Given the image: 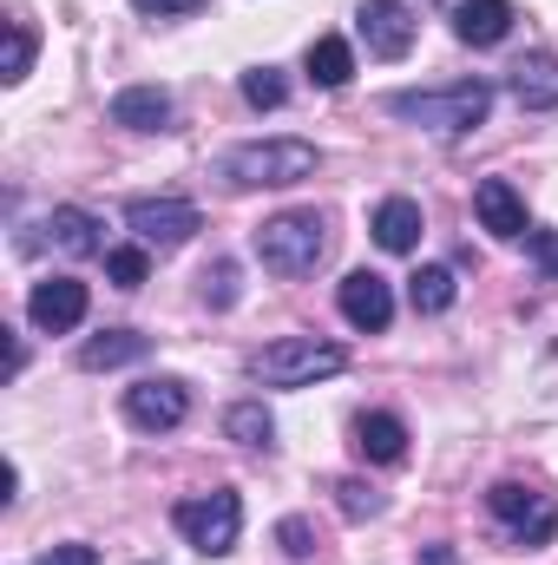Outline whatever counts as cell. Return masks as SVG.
<instances>
[{
	"label": "cell",
	"mask_w": 558,
	"mask_h": 565,
	"mask_svg": "<svg viewBox=\"0 0 558 565\" xmlns=\"http://www.w3.org/2000/svg\"><path fill=\"white\" fill-rule=\"evenodd\" d=\"M427 565H460V559H453L447 546H433V553H427Z\"/></svg>",
	"instance_id": "cell-32"
},
{
	"label": "cell",
	"mask_w": 558,
	"mask_h": 565,
	"mask_svg": "<svg viewBox=\"0 0 558 565\" xmlns=\"http://www.w3.org/2000/svg\"><path fill=\"white\" fill-rule=\"evenodd\" d=\"M473 211H480V224H486L493 237H506V244L533 231V224H526V198H519L506 178H480V184H473Z\"/></svg>",
	"instance_id": "cell-12"
},
{
	"label": "cell",
	"mask_w": 558,
	"mask_h": 565,
	"mask_svg": "<svg viewBox=\"0 0 558 565\" xmlns=\"http://www.w3.org/2000/svg\"><path fill=\"white\" fill-rule=\"evenodd\" d=\"M40 565H99L93 546H53V553H40Z\"/></svg>",
	"instance_id": "cell-30"
},
{
	"label": "cell",
	"mask_w": 558,
	"mask_h": 565,
	"mask_svg": "<svg viewBox=\"0 0 558 565\" xmlns=\"http://www.w3.org/2000/svg\"><path fill=\"white\" fill-rule=\"evenodd\" d=\"M46 244H53V250H66V257H99V250H106L99 217H93V211H79V204H60V211L46 217Z\"/></svg>",
	"instance_id": "cell-16"
},
{
	"label": "cell",
	"mask_w": 558,
	"mask_h": 565,
	"mask_svg": "<svg viewBox=\"0 0 558 565\" xmlns=\"http://www.w3.org/2000/svg\"><path fill=\"white\" fill-rule=\"evenodd\" d=\"M309 79H315V86H329V93H335V86H348V79H355V46H348L342 33H322V40L309 46Z\"/></svg>",
	"instance_id": "cell-20"
},
{
	"label": "cell",
	"mask_w": 558,
	"mask_h": 565,
	"mask_svg": "<svg viewBox=\"0 0 558 565\" xmlns=\"http://www.w3.org/2000/svg\"><path fill=\"white\" fill-rule=\"evenodd\" d=\"M375 244L388 250V257H408L420 244V204L415 198H388L382 211H375Z\"/></svg>",
	"instance_id": "cell-18"
},
{
	"label": "cell",
	"mask_w": 558,
	"mask_h": 565,
	"mask_svg": "<svg viewBox=\"0 0 558 565\" xmlns=\"http://www.w3.org/2000/svg\"><path fill=\"white\" fill-rule=\"evenodd\" d=\"M171 526H178L204 559H224V553L237 546V533H244V500H237L230 487H211V493H197V500H178V507H171Z\"/></svg>",
	"instance_id": "cell-5"
},
{
	"label": "cell",
	"mask_w": 558,
	"mask_h": 565,
	"mask_svg": "<svg viewBox=\"0 0 558 565\" xmlns=\"http://www.w3.org/2000/svg\"><path fill=\"white\" fill-rule=\"evenodd\" d=\"M132 7H139V13H158V20H164V13H197L204 0H132Z\"/></svg>",
	"instance_id": "cell-31"
},
{
	"label": "cell",
	"mask_w": 558,
	"mask_h": 565,
	"mask_svg": "<svg viewBox=\"0 0 558 565\" xmlns=\"http://www.w3.org/2000/svg\"><path fill=\"white\" fill-rule=\"evenodd\" d=\"M355 26H362V46L375 60H408L415 53V33H420L408 0H362V20Z\"/></svg>",
	"instance_id": "cell-8"
},
{
	"label": "cell",
	"mask_w": 558,
	"mask_h": 565,
	"mask_svg": "<svg viewBox=\"0 0 558 565\" xmlns=\"http://www.w3.org/2000/svg\"><path fill=\"white\" fill-rule=\"evenodd\" d=\"M33 46H40V40H33V26L13 13V20H7V66H0V79H7V86H20V79L33 73Z\"/></svg>",
	"instance_id": "cell-23"
},
{
	"label": "cell",
	"mask_w": 558,
	"mask_h": 565,
	"mask_svg": "<svg viewBox=\"0 0 558 565\" xmlns=\"http://www.w3.org/2000/svg\"><path fill=\"white\" fill-rule=\"evenodd\" d=\"M224 434H230L237 447H270V440H277V422H270L264 402H237V408H224Z\"/></svg>",
	"instance_id": "cell-22"
},
{
	"label": "cell",
	"mask_w": 558,
	"mask_h": 565,
	"mask_svg": "<svg viewBox=\"0 0 558 565\" xmlns=\"http://www.w3.org/2000/svg\"><path fill=\"white\" fill-rule=\"evenodd\" d=\"M342 316L362 329V335H382L388 322H395V289L388 277H375V270H355V277H342Z\"/></svg>",
	"instance_id": "cell-11"
},
{
	"label": "cell",
	"mask_w": 558,
	"mask_h": 565,
	"mask_svg": "<svg viewBox=\"0 0 558 565\" xmlns=\"http://www.w3.org/2000/svg\"><path fill=\"white\" fill-rule=\"evenodd\" d=\"M126 231L139 237L144 250H178V244H191L204 231V217L184 198H132L126 204Z\"/></svg>",
	"instance_id": "cell-7"
},
{
	"label": "cell",
	"mask_w": 558,
	"mask_h": 565,
	"mask_svg": "<svg viewBox=\"0 0 558 565\" xmlns=\"http://www.w3.org/2000/svg\"><path fill=\"white\" fill-rule=\"evenodd\" d=\"M486 513H493L519 546H552L558 540V500L539 493V487H526V480H500V487L486 493Z\"/></svg>",
	"instance_id": "cell-6"
},
{
	"label": "cell",
	"mask_w": 558,
	"mask_h": 565,
	"mask_svg": "<svg viewBox=\"0 0 558 565\" xmlns=\"http://www.w3.org/2000/svg\"><path fill=\"white\" fill-rule=\"evenodd\" d=\"M139 355H151V335H139V329H106V335H86L79 342V369H126V362H139Z\"/></svg>",
	"instance_id": "cell-17"
},
{
	"label": "cell",
	"mask_w": 558,
	"mask_h": 565,
	"mask_svg": "<svg viewBox=\"0 0 558 565\" xmlns=\"http://www.w3.org/2000/svg\"><path fill=\"white\" fill-rule=\"evenodd\" d=\"M342 369H348V349L342 342H322V335H282V342H270L250 362V375L264 388H309V382H329Z\"/></svg>",
	"instance_id": "cell-3"
},
{
	"label": "cell",
	"mask_w": 558,
	"mask_h": 565,
	"mask_svg": "<svg viewBox=\"0 0 558 565\" xmlns=\"http://www.w3.org/2000/svg\"><path fill=\"white\" fill-rule=\"evenodd\" d=\"M191 415V388L178 375H151L139 388H126V422L144 434H171V427Z\"/></svg>",
	"instance_id": "cell-9"
},
{
	"label": "cell",
	"mask_w": 558,
	"mask_h": 565,
	"mask_svg": "<svg viewBox=\"0 0 558 565\" xmlns=\"http://www.w3.org/2000/svg\"><path fill=\"white\" fill-rule=\"evenodd\" d=\"M513 0H453V40L460 46H500L513 33Z\"/></svg>",
	"instance_id": "cell-13"
},
{
	"label": "cell",
	"mask_w": 558,
	"mask_h": 565,
	"mask_svg": "<svg viewBox=\"0 0 558 565\" xmlns=\"http://www.w3.org/2000/svg\"><path fill=\"white\" fill-rule=\"evenodd\" d=\"M257 257L270 277H309L329 257V224L315 211H282L257 231Z\"/></svg>",
	"instance_id": "cell-4"
},
{
	"label": "cell",
	"mask_w": 558,
	"mask_h": 565,
	"mask_svg": "<svg viewBox=\"0 0 558 565\" xmlns=\"http://www.w3.org/2000/svg\"><path fill=\"white\" fill-rule=\"evenodd\" d=\"M86 282L79 277H53V282H33V296H26V316H33V329L40 335H66V329H79L86 322Z\"/></svg>",
	"instance_id": "cell-10"
},
{
	"label": "cell",
	"mask_w": 558,
	"mask_h": 565,
	"mask_svg": "<svg viewBox=\"0 0 558 565\" xmlns=\"http://www.w3.org/2000/svg\"><path fill=\"white\" fill-rule=\"evenodd\" d=\"M453 296H460V277H453L447 264H427V270L408 277V302H415V316H447Z\"/></svg>",
	"instance_id": "cell-21"
},
{
	"label": "cell",
	"mask_w": 558,
	"mask_h": 565,
	"mask_svg": "<svg viewBox=\"0 0 558 565\" xmlns=\"http://www.w3.org/2000/svg\"><path fill=\"white\" fill-rule=\"evenodd\" d=\"M388 113L408 119L433 139H466L486 126L493 113V86L486 79H453V86H415V93H388Z\"/></svg>",
	"instance_id": "cell-1"
},
{
	"label": "cell",
	"mask_w": 558,
	"mask_h": 565,
	"mask_svg": "<svg viewBox=\"0 0 558 565\" xmlns=\"http://www.w3.org/2000/svg\"><path fill=\"white\" fill-rule=\"evenodd\" d=\"M506 86H513V99H519L526 113H552L558 106V60L552 53H526V60H513Z\"/></svg>",
	"instance_id": "cell-14"
},
{
	"label": "cell",
	"mask_w": 558,
	"mask_h": 565,
	"mask_svg": "<svg viewBox=\"0 0 558 565\" xmlns=\"http://www.w3.org/2000/svg\"><path fill=\"white\" fill-rule=\"evenodd\" d=\"M526 250L546 270V282H558V231H526Z\"/></svg>",
	"instance_id": "cell-29"
},
{
	"label": "cell",
	"mask_w": 558,
	"mask_h": 565,
	"mask_svg": "<svg viewBox=\"0 0 558 565\" xmlns=\"http://www.w3.org/2000/svg\"><path fill=\"white\" fill-rule=\"evenodd\" d=\"M106 277H112V289H139V282L151 277V250H144V244L106 250Z\"/></svg>",
	"instance_id": "cell-24"
},
{
	"label": "cell",
	"mask_w": 558,
	"mask_h": 565,
	"mask_svg": "<svg viewBox=\"0 0 558 565\" xmlns=\"http://www.w3.org/2000/svg\"><path fill=\"white\" fill-rule=\"evenodd\" d=\"M204 302H211V309H230V302H237V264H230V257H217V264L204 270Z\"/></svg>",
	"instance_id": "cell-27"
},
{
	"label": "cell",
	"mask_w": 558,
	"mask_h": 565,
	"mask_svg": "<svg viewBox=\"0 0 558 565\" xmlns=\"http://www.w3.org/2000/svg\"><path fill=\"white\" fill-rule=\"evenodd\" d=\"M335 507H342V520H375L382 513V493L368 480H335Z\"/></svg>",
	"instance_id": "cell-26"
},
{
	"label": "cell",
	"mask_w": 558,
	"mask_h": 565,
	"mask_svg": "<svg viewBox=\"0 0 558 565\" xmlns=\"http://www.w3.org/2000/svg\"><path fill=\"white\" fill-rule=\"evenodd\" d=\"M433 7H440V0H433Z\"/></svg>",
	"instance_id": "cell-33"
},
{
	"label": "cell",
	"mask_w": 558,
	"mask_h": 565,
	"mask_svg": "<svg viewBox=\"0 0 558 565\" xmlns=\"http://www.w3.org/2000/svg\"><path fill=\"white\" fill-rule=\"evenodd\" d=\"M355 447H362V460H375V467H388V460H401L408 454V427H401V415H362L355 422Z\"/></svg>",
	"instance_id": "cell-19"
},
{
	"label": "cell",
	"mask_w": 558,
	"mask_h": 565,
	"mask_svg": "<svg viewBox=\"0 0 558 565\" xmlns=\"http://www.w3.org/2000/svg\"><path fill=\"white\" fill-rule=\"evenodd\" d=\"M112 126H126V132H164L171 126V93L164 86H126V93H112Z\"/></svg>",
	"instance_id": "cell-15"
},
{
	"label": "cell",
	"mask_w": 558,
	"mask_h": 565,
	"mask_svg": "<svg viewBox=\"0 0 558 565\" xmlns=\"http://www.w3.org/2000/svg\"><path fill=\"white\" fill-rule=\"evenodd\" d=\"M277 546L289 559H309V553H315V526H309L302 513H289V520H277Z\"/></svg>",
	"instance_id": "cell-28"
},
{
	"label": "cell",
	"mask_w": 558,
	"mask_h": 565,
	"mask_svg": "<svg viewBox=\"0 0 558 565\" xmlns=\"http://www.w3.org/2000/svg\"><path fill=\"white\" fill-rule=\"evenodd\" d=\"M315 164H322V151L309 139H250V145H230L217 158V178L230 191H264V184H302V178H315Z\"/></svg>",
	"instance_id": "cell-2"
},
{
	"label": "cell",
	"mask_w": 558,
	"mask_h": 565,
	"mask_svg": "<svg viewBox=\"0 0 558 565\" xmlns=\"http://www.w3.org/2000/svg\"><path fill=\"white\" fill-rule=\"evenodd\" d=\"M244 99H250L257 113H277L282 99H289V79H282L277 66H250V73H244Z\"/></svg>",
	"instance_id": "cell-25"
}]
</instances>
